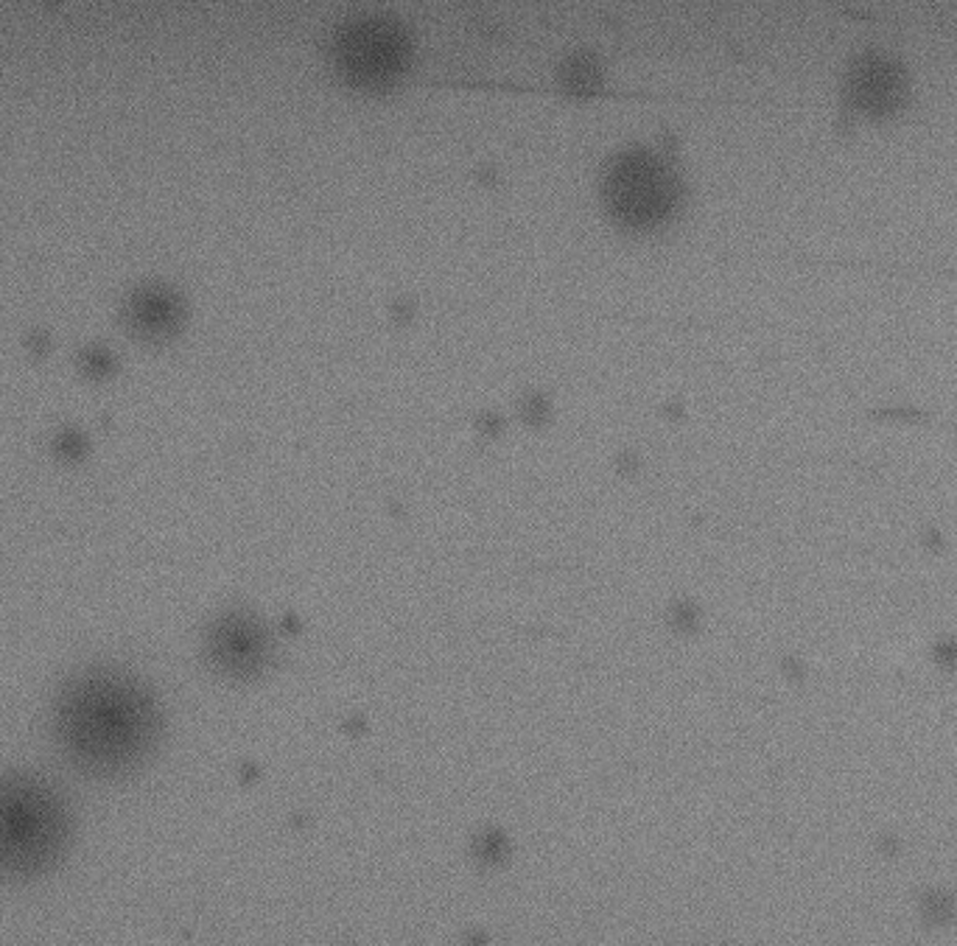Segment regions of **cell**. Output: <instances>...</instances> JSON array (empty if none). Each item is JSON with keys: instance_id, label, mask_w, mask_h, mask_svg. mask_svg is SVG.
Masks as SVG:
<instances>
[{"instance_id": "3957f363", "label": "cell", "mask_w": 957, "mask_h": 946, "mask_svg": "<svg viewBox=\"0 0 957 946\" xmlns=\"http://www.w3.org/2000/svg\"><path fill=\"white\" fill-rule=\"evenodd\" d=\"M334 57L345 82L364 91H381L398 82L406 71L409 39L393 20L364 17L342 28Z\"/></svg>"}, {"instance_id": "7a4b0ae2", "label": "cell", "mask_w": 957, "mask_h": 946, "mask_svg": "<svg viewBox=\"0 0 957 946\" xmlns=\"http://www.w3.org/2000/svg\"><path fill=\"white\" fill-rule=\"evenodd\" d=\"M602 196L613 219L633 230H653L675 213L681 202V180L663 157L633 148L608 166Z\"/></svg>"}, {"instance_id": "277c9868", "label": "cell", "mask_w": 957, "mask_h": 946, "mask_svg": "<svg viewBox=\"0 0 957 946\" xmlns=\"http://www.w3.org/2000/svg\"><path fill=\"white\" fill-rule=\"evenodd\" d=\"M37 785L14 781L0 787V843L46 846L59 829V806Z\"/></svg>"}, {"instance_id": "5b68a950", "label": "cell", "mask_w": 957, "mask_h": 946, "mask_svg": "<svg viewBox=\"0 0 957 946\" xmlns=\"http://www.w3.org/2000/svg\"><path fill=\"white\" fill-rule=\"evenodd\" d=\"M123 316H127V325L137 336L163 339V336H171L174 331L180 328L182 303L180 297L174 295L171 289H166V286L148 284L132 291Z\"/></svg>"}, {"instance_id": "6da1fadb", "label": "cell", "mask_w": 957, "mask_h": 946, "mask_svg": "<svg viewBox=\"0 0 957 946\" xmlns=\"http://www.w3.org/2000/svg\"><path fill=\"white\" fill-rule=\"evenodd\" d=\"M62 737L82 765L116 770L135 759L146 742V703L118 678H93L64 703Z\"/></svg>"}]
</instances>
